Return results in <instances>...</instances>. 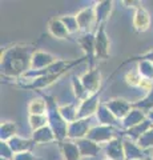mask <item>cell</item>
Returning a JSON list of instances; mask_svg holds the SVG:
<instances>
[{
  "mask_svg": "<svg viewBox=\"0 0 153 160\" xmlns=\"http://www.w3.org/2000/svg\"><path fill=\"white\" fill-rule=\"evenodd\" d=\"M36 51L35 43H17L4 48L0 58L2 76L17 80L22 79L31 69V59Z\"/></svg>",
  "mask_w": 153,
  "mask_h": 160,
  "instance_id": "cell-1",
  "label": "cell"
},
{
  "mask_svg": "<svg viewBox=\"0 0 153 160\" xmlns=\"http://www.w3.org/2000/svg\"><path fill=\"white\" fill-rule=\"evenodd\" d=\"M43 99L47 102L48 106V111H47V116H48V124L49 127L52 128V131L55 132L56 140L59 143L64 142L67 139V129H68V123L63 119V116L60 115V111H59V107L55 98L52 96H45V95L41 93Z\"/></svg>",
  "mask_w": 153,
  "mask_h": 160,
  "instance_id": "cell-2",
  "label": "cell"
},
{
  "mask_svg": "<svg viewBox=\"0 0 153 160\" xmlns=\"http://www.w3.org/2000/svg\"><path fill=\"white\" fill-rule=\"evenodd\" d=\"M57 59L53 56L52 53L45 52V51H37L32 55L31 59V69L24 75V76H29V75H36L43 72L44 69H47L48 67H51L53 63H56ZM23 76V78H24Z\"/></svg>",
  "mask_w": 153,
  "mask_h": 160,
  "instance_id": "cell-3",
  "label": "cell"
},
{
  "mask_svg": "<svg viewBox=\"0 0 153 160\" xmlns=\"http://www.w3.org/2000/svg\"><path fill=\"white\" fill-rule=\"evenodd\" d=\"M95 51H96V59L105 60L109 58L111 40L105 31V24H101L100 27H97L95 32Z\"/></svg>",
  "mask_w": 153,
  "mask_h": 160,
  "instance_id": "cell-4",
  "label": "cell"
},
{
  "mask_svg": "<svg viewBox=\"0 0 153 160\" xmlns=\"http://www.w3.org/2000/svg\"><path fill=\"white\" fill-rule=\"evenodd\" d=\"M80 80L83 83L84 88L87 89V92L89 93V96L100 92L101 88V72L98 68H88L87 72H84Z\"/></svg>",
  "mask_w": 153,
  "mask_h": 160,
  "instance_id": "cell-5",
  "label": "cell"
},
{
  "mask_svg": "<svg viewBox=\"0 0 153 160\" xmlns=\"http://www.w3.org/2000/svg\"><path fill=\"white\" fill-rule=\"evenodd\" d=\"M87 138L95 142L97 144H108L111 140L115 139V128L112 126H103V124H98L89 129Z\"/></svg>",
  "mask_w": 153,
  "mask_h": 160,
  "instance_id": "cell-6",
  "label": "cell"
},
{
  "mask_svg": "<svg viewBox=\"0 0 153 160\" xmlns=\"http://www.w3.org/2000/svg\"><path fill=\"white\" fill-rule=\"evenodd\" d=\"M104 104L107 106V108L115 115L117 120H120V119L122 120L133 109V104L122 98L109 99V100H107V102H104Z\"/></svg>",
  "mask_w": 153,
  "mask_h": 160,
  "instance_id": "cell-7",
  "label": "cell"
},
{
  "mask_svg": "<svg viewBox=\"0 0 153 160\" xmlns=\"http://www.w3.org/2000/svg\"><path fill=\"white\" fill-rule=\"evenodd\" d=\"M91 119H77L76 122L68 124L67 138L72 140H80L87 138L91 129Z\"/></svg>",
  "mask_w": 153,
  "mask_h": 160,
  "instance_id": "cell-8",
  "label": "cell"
},
{
  "mask_svg": "<svg viewBox=\"0 0 153 160\" xmlns=\"http://www.w3.org/2000/svg\"><path fill=\"white\" fill-rule=\"evenodd\" d=\"M77 44L84 51V58L89 62V68H95V59H96V51H95V33L88 32L84 33L83 36L77 38Z\"/></svg>",
  "mask_w": 153,
  "mask_h": 160,
  "instance_id": "cell-9",
  "label": "cell"
},
{
  "mask_svg": "<svg viewBox=\"0 0 153 160\" xmlns=\"http://www.w3.org/2000/svg\"><path fill=\"white\" fill-rule=\"evenodd\" d=\"M100 103V92L92 95L84 102H81L77 109V119H91L92 115H96Z\"/></svg>",
  "mask_w": 153,
  "mask_h": 160,
  "instance_id": "cell-10",
  "label": "cell"
},
{
  "mask_svg": "<svg viewBox=\"0 0 153 160\" xmlns=\"http://www.w3.org/2000/svg\"><path fill=\"white\" fill-rule=\"evenodd\" d=\"M76 19L80 27V31L84 33H88L91 31L92 26H96V13H95V7H85L80 9L76 13Z\"/></svg>",
  "mask_w": 153,
  "mask_h": 160,
  "instance_id": "cell-11",
  "label": "cell"
},
{
  "mask_svg": "<svg viewBox=\"0 0 153 160\" xmlns=\"http://www.w3.org/2000/svg\"><path fill=\"white\" fill-rule=\"evenodd\" d=\"M133 28L136 29L137 32H146L151 27V23H152V19H151V15L148 12V9L145 7H137L135 9V13H133Z\"/></svg>",
  "mask_w": 153,
  "mask_h": 160,
  "instance_id": "cell-12",
  "label": "cell"
},
{
  "mask_svg": "<svg viewBox=\"0 0 153 160\" xmlns=\"http://www.w3.org/2000/svg\"><path fill=\"white\" fill-rule=\"evenodd\" d=\"M93 7H95V13H96V27H100L101 24H107V20L109 19L113 9V2L112 0L96 2Z\"/></svg>",
  "mask_w": 153,
  "mask_h": 160,
  "instance_id": "cell-13",
  "label": "cell"
},
{
  "mask_svg": "<svg viewBox=\"0 0 153 160\" xmlns=\"http://www.w3.org/2000/svg\"><path fill=\"white\" fill-rule=\"evenodd\" d=\"M104 151L107 159L109 160H127L124 152V144H122V140L118 138H115L108 144H105Z\"/></svg>",
  "mask_w": 153,
  "mask_h": 160,
  "instance_id": "cell-14",
  "label": "cell"
},
{
  "mask_svg": "<svg viewBox=\"0 0 153 160\" xmlns=\"http://www.w3.org/2000/svg\"><path fill=\"white\" fill-rule=\"evenodd\" d=\"M76 144H77L79 149H80L81 158H96L103 149L100 144L92 142V140H89L88 138L76 140Z\"/></svg>",
  "mask_w": 153,
  "mask_h": 160,
  "instance_id": "cell-15",
  "label": "cell"
},
{
  "mask_svg": "<svg viewBox=\"0 0 153 160\" xmlns=\"http://www.w3.org/2000/svg\"><path fill=\"white\" fill-rule=\"evenodd\" d=\"M47 27H48V32L51 36H53L55 39H67L68 36H69V32H68V29L67 27L64 26V23L61 22V19L60 18H56V16H53L48 20V24H47Z\"/></svg>",
  "mask_w": 153,
  "mask_h": 160,
  "instance_id": "cell-16",
  "label": "cell"
},
{
  "mask_svg": "<svg viewBox=\"0 0 153 160\" xmlns=\"http://www.w3.org/2000/svg\"><path fill=\"white\" fill-rule=\"evenodd\" d=\"M122 144H124V152L127 160H145V151H142L137 146L136 142H132L131 139L125 138L122 140Z\"/></svg>",
  "mask_w": 153,
  "mask_h": 160,
  "instance_id": "cell-17",
  "label": "cell"
},
{
  "mask_svg": "<svg viewBox=\"0 0 153 160\" xmlns=\"http://www.w3.org/2000/svg\"><path fill=\"white\" fill-rule=\"evenodd\" d=\"M60 151L64 156V160H80L81 159V153L79 149L76 142L72 140H64V142L59 143Z\"/></svg>",
  "mask_w": 153,
  "mask_h": 160,
  "instance_id": "cell-18",
  "label": "cell"
},
{
  "mask_svg": "<svg viewBox=\"0 0 153 160\" xmlns=\"http://www.w3.org/2000/svg\"><path fill=\"white\" fill-rule=\"evenodd\" d=\"M9 148L12 149V152L16 153H22V152H29L32 149V147L35 146V142L32 139H23L20 136H15L8 142Z\"/></svg>",
  "mask_w": 153,
  "mask_h": 160,
  "instance_id": "cell-19",
  "label": "cell"
},
{
  "mask_svg": "<svg viewBox=\"0 0 153 160\" xmlns=\"http://www.w3.org/2000/svg\"><path fill=\"white\" fill-rule=\"evenodd\" d=\"M152 127H153V122L149 118H148L145 122H142L141 124H137V126L132 127L129 129H125V131H124V136H127L128 139H131L132 142L137 143V140H139L142 135H144L148 129H151Z\"/></svg>",
  "mask_w": 153,
  "mask_h": 160,
  "instance_id": "cell-20",
  "label": "cell"
},
{
  "mask_svg": "<svg viewBox=\"0 0 153 160\" xmlns=\"http://www.w3.org/2000/svg\"><path fill=\"white\" fill-rule=\"evenodd\" d=\"M146 119H148V116H146L145 112H142L141 109L133 108L132 111L122 119V127L125 129H129L132 127L137 126V124H141L142 122H145Z\"/></svg>",
  "mask_w": 153,
  "mask_h": 160,
  "instance_id": "cell-21",
  "label": "cell"
},
{
  "mask_svg": "<svg viewBox=\"0 0 153 160\" xmlns=\"http://www.w3.org/2000/svg\"><path fill=\"white\" fill-rule=\"evenodd\" d=\"M32 140L35 144H43V143H51V142H57L55 132L52 131V128L49 127V124L45 127H43L37 131L32 132Z\"/></svg>",
  "mask_w": 153,
  "mask_h": 160,
  "instance_id": "cell-22",
  "label": "cell"
},
{
  "mask_svg": "<svg viewBox=\"0 0 153 160\" xmlns=\"http://www.w3.org/2000/svg\"><path fill=\"white\" fill-rule=\"evenodd\" d=\"M96 118H97V122L103 124V126H112L113 127L117 122L116 116L107 108L104 103H100V106H98L97 112H96Z\"/></svg>",
  "mask_w": 153,
  "mask_h": 160,
  "instance_id": "cell-23",
  "label": "cell"
},
{
  "mask_svg": "<svg viewBox=\"0 0 153 160\" xmlns=\"http://www.w3.org/2000/svg\"><path fill=\"white\" fill-rule=\"evenodd\" d=\"M17 126L15 122H3L0 126V142L8 143L12 138L16 136Z\"/></svg>",
  "mask_w": 153,
  "mask_h": 160,
  "instance_id": "cell-24",
  "label": "cell"
},
{
  "mask_svg": "<svg viewBox=\"0 0 153 160\" xmlns=\"http://www.w3.org/2000/svg\"><path fill=\"white\" fill-rule=\"evenodd\" d=\"M77 107L75 103H69L65 104V106H60L59 107V111H60V115L63 116V119L69 124L77 120Z\"/></svg>",
  "mask_w": 153,
  "mask_h": 160,
  "instance_id": "cell-25",
  "label": "cell"
},
{
  "mask_svg": "<svg viewBox=\"0 0 153 160\" xmlns=\"http://www.w3.org/2000/svg\"><path fill=\"white\" fill-rule=\"evenodd\" d=\"M48 106L44 99H33L28 104L29 115H47Z\"/></svg>",
  "mask_w": 153,
  "mask_h": 160,
  "instance_id": "cell-26",
  "label": "cell"
},
{
  "mask_svg": "<svg viewBox=\"0 0 153 160\" xmlns=\"http://www.w3.org/2000/svg\"><path fill=\"white\" fill-rule=\"evenodd\" d=\"M137 71L140 72V75L144 79L153 80V63L151 60L144 59L141 56V59L137 63Z\"/></svg>",
  "mask_w": 153,
  "mask_h": 160,
  "instance_id": "cell-27",
  "label": "cell"
},
{
  "mask_svg": "<svg viewBox=\"0 0 153 160\" xmlns=\"http://www.w3.org/2000/svg\"><path fill=\"white\" fill-rule=\"evenodd\" d=\"M132 104H133V108L141 109L142 112H145L148 115L149 111L153 109V88L145 95V98H142L141 100H139V102L132 103Z\"/></svg>",
  "mask_w": 153,
  "mask_h": 160,
  "instance_id": "cell-28",
  "label": "cell"
},
{
  "mask_svg": "<svg viewBox=\"0 0 153 160\" xmlns=\"http://www.w3.org/2000/svg\"><path fill=\"white\" fill-rule=\"evenodd\" d=\"M72 89H73V93H75V98L81 100V102H84L85 99L89 98V93H88L87 89L84 88L80 78H77V76L72 78Z\"/></svg>",
  "mask_w": 153,
  "mask_h": 160,
  "instance_id": "cell-29",
  "label": "cell"
},
{
  "mask_svg": "<svg viewBox=\"0 0 153 160\" xmlns=\"http://www.w3.org/2000/svg\"><path fill=\"white\" fill-rule=\"evenodd\" d=\"M28 122H29V127H31L33 132V131H37V129L48 126V116L47 115H29Z\"/></svg>",
  "mask_w": 153,
  "mask_h": 160,
  "instance_id": "cell-30",
  "label": "cell"
},
{
  "mask_svg": "<svg viewBox=\"0 0 153 160\" xmlns=\"http://www.w3.org/2000/svg\"><path fill=\"white\" fill-rule=\"evenodd\" d=\"M61 22L64 23V26L67 27L68 32L71 33H76L77 31H80V27H79L76 15H64V16H60Z\"/></svg>",
  "mask_w": 153,
  "mask_h": 160,
  "instance_id": "cell-31",
  "label": "cell"
},
{
  "mask_svg": "<svg viewBox=\"0 0 153 160\" xmlns=\"http://www.w3.org/2000/svg\"><path fill=\"white\" fill-rule=\"evenodd\" d=\"M124 80H125V83H127L129 87H137V88H139L140 84H141L142 76L140 75V72L137 71V69H136V71H135V69H131V71L125 72Z\"/></svg>",
  "mask_w": 153,
  "mask_h": 160,
  "instance_id": "cell-32",
  "label": "cell"
},
{
  "mask_svg": "<svg viewBox=\"0 0 153 160\" xmlns=\"http://www.w3.org/2000/svg\"><path fill=\"white\" fill-rule=\"evenodd\" d=\"M137 146H139L142 151L153 148V127L151 129H148V131L137 140Z\"/></svg>",
  "mask_w": 153,
  "mask_h": 160,
  "instance_id": "cell-33",
  "label": "cell"
},
{
  "mask_svg": "<svg viewBox=\"0 0 153 160\" xmlns=\"http://www.w3.org/2000/svg\"><path fill=\"white\" fill-rule=\"evenodd\" d=\"M0 153H2V159H6V160H12L15 156L12 149L9 148L8 143L6 142H0Z\"/></svg>",
  "mask_w": 153,
  "mask_h": 160,
  "instance_id": "cell-34",
  "label": "cell"
},
{
  "mask_svg": "<svg viewBox=\"0 0 153 160\" xmlns=\"http://www.w3.org/2000/svg\"><path fill=\"white\" fill-rule=\"evenodd\" d=\"M12 160H40L39 158H36L31 151L29 152H22V153H16L13 156Z\"/></svg>",
  "mask_w": 153,
  "mask_h": 160,
  "instance_id": "cell-35",
  "label": "cell"
},
{
  "mask_svg": "<svg viewBox=\"0 0 153 160\" xmlns=\"http://www.w3.org/2000/svg\"><path fill=\"white\" fill-rule=\"evenodd\" d=\"M122 4L127 7H132V8H137V7H140L141 6V3L140 2H122Z\"/></svg>",
  "mask_w": 153,
  "mask_h": 160,
  "instance_id": "cell-36",
  "label": "cell"
},
{
  "mask_svg": "<svg viewBox=\"0 0 153 160\" xmlns=\"http://www.w3.org/2000/svg\"><path fill=\"white\" fill-rule=\"evenodd\" d=\"M149 119H151L152 122H153V112H149Z\"/></svg>",
  "mask_w": 153,
  "mask_h": 160,
  "instance_id": "cell-37",
  "label": "cell"
},
{
  "mask_svg": "<svg viewBox=\"0 0 153 160\" xmlns=\"http://www.w3.org/2000/svg\"><path fill=\"white\" fill-rule=\"evenodd\" d=\"M103 160H109V159H107V158H105V159H103Z\"/></svg>",
  "mask_w": 153,
  "mask_h": 160,
  "instance_id": "cell-38",
  "label": "cell"
},
{
  "mask_svg": "<svg viewBox=\"0 0 153 160\" xmlns=\"http://www.w3.org/2000/svg\"><path fill=\"white\" fill-rule=\"evenodd\" d=\"M0 160H6V159H0Z\"/></svg>",
  "mask_w": 153,
  "mask_h": 160,
  "instance_id": "cell-39",
  "label": "cell"
}]
</instances>
